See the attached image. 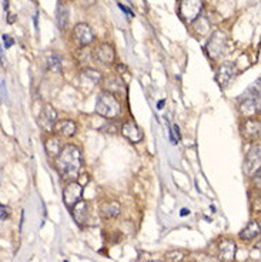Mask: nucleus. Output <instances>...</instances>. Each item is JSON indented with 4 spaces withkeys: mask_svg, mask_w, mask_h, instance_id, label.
<instances>
[{
    "mask_svg": "<svg viewBox=\"0 0 261 262\" xmlns=\"http://www.w3.org/2000/svg\"><path fill=\"white\" fill-rule=\"evenodd\" d=\"M56 170L63 180L74 181L82 170V153L76 146H63L56 157Z\"/></svg>",
    "mask_w": 261,
    "mask_h": 262,
    "instance_id": "obj_1",
    "label": "nucleus"
},
{
    "mask_svg": "<svg viewBox=\"0 0 261 262\" xmlns=\"http://www.w3.org/2000/svg\"><path fill=\"white\" fill-rule=\"evenodd\" d=\"M96 113L106 118H117L121 113V104L115 94L103 91L98 94L96 101Z\"/></svg>",
    "mask_w": 261,
    "mask_h": 262,
    "instance_id": "obj_2",
    "label": "nucleus"
},
{
    "mask_svg": "<svg viewBox=\"0 0 261 262\" xmlns=\"http://www.w3.org/2000/svg\"><path fill=\"white\" fill-rule=\"evenodd\" d=\"M209 54L213 60H218L224 54L229 53V39L221 30H215L212 34V39L207 44Z\"/></svg>",
    "mask_w": 261,
    "mask_h": 262,
    "instance_id": "obj_3",
    "label": "nucleus"
},
{
    "mask_svg": "<svg viewBox=\"0 0 261 262\" xmlns=\"http://www.w3.org/2000/svg\"><path fill=\"white\" fill-rule=\"evenodd\" d=\"M203 10V0H180L179 15L184 23H193Z\"/></svg>",
    "mask_w": 261,
    "mask_h": 262,
    "instance_id": "obj_4",
    "label": "nucleus"
},
{
    "mask_svg": "<svg viewBox=\"0 0 261 262\" xmlns=\"http://www.w3.org/2000/svg\"><path fill=\"white\" fill-rule=\"evenodd\" d=\"M261 148L260 144H254L253 147L248 150L247 155H245L244 161V173L247 175H260V154Z\"/></svg>",
    "mask_w": 261,
    "mask_h": 262,
    "instance_id": "obj_5",
    "label": "nucleus"
},
{
    "mask_svg": "<svg viewBox=\"0 0 261 262\" xmlns=\"http://www.w3.org/2000/svg\"><path fill=\"white\" fill-rule=\"evenodd\" d=\"M83 194V187L82 184L71 181L66 185L65 191H63V201H65L66 207L69 210H71L80 199H82Z\"/></svg>",
    "mask_w": 261,
    "mask_h": 262,
    "instance_id": "obj_6",
    "label": "nucleus"
},
{
    "mask_svg": "<svg viewBox=\"0 0 261 262\" xmlns=\"http://www.w3.org/2000/svg\"><path fill=\"white\" fill-rule=\"evenodd\" d=\"M56 123H57V113H56V110L51 106L46 104L42 109L40 115H39V124H40V127L45 131H47V132H54Z\"/></svg>",
    "mask_w": 261,
    "mask_h": 262,
    "instance_id": "obj_7",
    "label": "nucleus"
},
{
    "mask_svg": "<svg viewBox=\"0 0 261 262\" xmlns=\"http://www.w3.org/2000/svg\"><path fill=\"white\" fill-rule=\"evenodd\" d=\"M95 59L98 60L103 65H113L116 60V51L112 44L109 43H101L93 51Z\"/></svg>",
    "mask_w": 261,
    "mask_h": 262,
    "instance_id": "obj_8",
    "label": "nucleus"
},
{
    "mask_svg": "<svg viewBox=\"0 0 261 262\" xmlns=\"http://www.w3.org/2000/svg\"><path fill=\"white\" fill-rule=\"evenodd\" d=\"M234 76H236V67L230 62L221 63L215 71V80L220 84V87H227Z\"/></svg>",
    "mask_w": 261,
    "mask_h": 262,
    "instance_id": "obj_9",
    "label": "nucleus"
},
{
    "mask_svg": "<svg viewBox=\"0 0 261 262\" xmlns=\"http://www.w3.org/2000/svg\"><path fill=\"white\" fill-rule=\"evenodd\" d=\"M74 39H76V42L79 43V46L86 47V46H89V44L93 43L95 34H93V30L90 29L89 24L79 23V24L74 26Z\"/></svg>",
    "mask_w": 261,
    "mask_h": 262,
    "instance_id": "obj_10",
    "label": "nucleus"
},
{
    "mask_svg": "<svg viewBox=\"0 0 261 262\" xmlns=\"http://www.w3.org/2000/svg\"><path fill=\"white\" fill-rule=\"evenodd\" d=\"M240 113L247 118H254L257 114H260V97L253 96V97H245L240 104Z\"/></svg>",
    "mask_w": 261,
    "mask_h": 262,
    "instance_id": "obj_11",
    "label": "nucleus"
},
{
    "mask_svg": "<svg viewBox=\"0 0 261 262\" xmlns=\"http://www.w3.org/2000/svg\"><path fill=\"white\" fill-rule=\"evenodd\" d=\"M237 245L233 240H221L218 244V260L221 262H234Z\"/></svg>",
    "mask_w": 261,
    "mask_h": 262,
    "instance_id": "obj_12",
    "label": "nucleus"
},
{
    "mask_svg": "<svg viewBox=\"0 0 261 262\" xmlns=\"http://www.w3.org/2000/svg\"><path fill=\"white\" fill-rule=\"evenodd\" d=\"M121 134H123L127 140H130L131 143H140V141L143 140V137H144L143 131L140 130V127H139L133 120L126 121V123L121 126Z\"/></svg>",
    "mask_w": 261,
    "mask_h": 262,
    "instance_id": "obj_13",
    "label": "nucleus"
},
{
    "mask_svg": "<svg viewBox=\"0 0 261 262\" xmlns=\"http://www.w3.org/2000/svg\"><path fill=\"white\" fill-rule=\"evenodd\" d=\"M260 120H256V118H248L245 120L241 126V131H243V135H244L247 140H259L260 138Z\"/></svg>",
    "mask_w": 261,
    "mask_h": 262,
    "instance_id": "obj_14",
    "label": "nucleus"
},
{
    "mask_svg": "<svg viewBox=\"0 0 261 262\" xmlns=\"http://www.w3.org/2000/svg\"><path fill=\"white\" fill-rule=\"evenodd\" d=\"M76 130H77V126L71 120L57 121L56 126H54V132H57L60 137H71V135L76 134Z\"/></svg>",
    "mask_w": 261,
    "mask_h": 262,
    "instance_id": "obj_15",
    "label": "nucleus"
},
{
    "mask_svg": "<svg viewBox=\"0 0 261 262\" xmlns=\"http://www.w3.org/2000/svg\"><path fill=\"white\" fill-rule=\"evenodd\" d=\"M120 204L117 201H107V202H103L101 207H100V215L104 218V219H109V218H115L120 214Z\"/></svg>",
    "mask_w": 261,
    "mask_h": 262,
    "instance_id": "obj_16",
    "label": "nucleus"
},
{
    "mask_svg": "<svg viewBox=\"0 0 261 262\" xmlns=\"http://www.w3.org/2000/svg\"><path fill=\"white\" fill-rule=\"evenodd\" d=\"M46 153L49 154L50 157H57V154L60 153V150L63 148V144H62V138L60 135H51L50 138L46 140Z\"/></svg>",
    "mask_w": 261,
    "mask_h": 262,
    "instance_id": "obj_17",
    "label": "nucleus"
},
{
    "mask_svg": "<svg viewBox=\"0 0 261 262\" xmlns=\"http://www.w3.org/2000/svg\"><path fill=\"white\" fill-rule=\"evenodd\" d=\"M87 204L84 201H79L70 211H71V215L74 218V221L79 224V225H83L86 222V218H87Z\"/></svg>",
    "mask_w": 261,
    "mask_h": 262,
    "instance_id": "obj_18",
    "label": "nucleus"
},
{
    "mask_svg": "<svg viewBox=\"0 0 261 262\" xmlns=\"http://www.w3.org/2000/svg\"><path fill=\"white\" fill-rule=\"evenodd\" d=\"M260 234V222L259 221H251L248 222V225L240 232V238L243 241H251L256 237H259Z\"/></svg>",
    "mask_w": 261,
    "mask_h": 262,
    "instance_id": "obj_19",
    "label": "nucleus"
},
{
    "mask_svg": "<svg viewBox=\"0 0 261 262\" xmlns=\"http://www.w3.org/2000/svg\"><path fill=\"white\" fill-rule=\"evenodd\" d=\"M56 17H57V26L60 30H65L67 23H69V9L63 3H59L57 12H56Z\"/></svg>",
    "mask_w": 261,
    "mask_h": 262,
    "instance_id": "obj_20",
    "label": "nucleus"
},
{
    "mask_svg": "<svg viewBox=\"0 0 261 262\" xmlns=\"http://www.w3.org/2000/svg\"><path fill=\"white\" fill-rule=\"evenodd\" d=\"M47 67L51 71H60L62 70V59L57 54H51L47 59Z\"/></svg>",
    "mask_w": 261,
    "mask_h": 262,
    "instance_id": "obj_21",
    "label": "nucleus"
},
{
    "mask_svg": "<svg viewBox=\"0 0 261 262\" xmlns=\"http://www.w3.org/2000/svg\"><path fill=\"white\" fill-rule=\"evenodd\" d=\"M121 82L119 80V79H110L109 82L106 83V91L107 93H112V94H116V93H119L120 90H121Z\"/></svg>",
    "mask_w": 261,
    "mask_h": 262,
    "instance_id": "obj_22",
    "label": "nucleus"
},
{
    "mask_svg": "<svg viewBox=\"0 0 261 262\" xmlns=\"http://www.w3.org/2000/svg\"><path fill=\"white\" fill-rule=\"evenodd\" d=\"M83 76L87 77V79H90L93 83H100L101 82V79H103L101 73L97 71V70H95V68H86V70L83 71Z\"/></svg>",
    "mask_w": 261,
    "mask_h": 262,
    "instance_id": "obj_23",
    "label": "nucleus"
},
{
    "mask_svg": "<svg viewBox=\"0 0 261 262\" xmlns=\"http://www.w3.org/2000/svg\"><path fill=\"white\" fill-rule=\"evenodd\" d=\"M187 252L184 251H170L166 254V258L170 262H181L184 258H186Z\"/></svg>",
    "mask_w": 261,
    "mask_h": 262,
    "instance_id": "obj_24",
    "label": "nucleus"
},
{
    "mask_svg": "<svg viewBox=\"0 0 261 262\" xmlns=\"http://www.w3.org/2000/svg\"><path fill=\"white\" fill-rule=\"evenodd\" d=\"M9 215H10V208H9V207H4V205L0 204V219L4 221V219L9 218Z\"/></svg>",
    "mask_w": 261,
    "mask_h": 262,
    "instance_id": "obj_25",
    "label": "nucleus"
},
{
    "mask_svg": "<svg viewBox=\"0 0 261 262\" xmlns=\"http://www.w3.org/2000/svg\"><path fill=\"white\" fill-rule=\"evenodd\" d=\"M3 44H4V47L6 49H9V47H12L13 44H15V40L10 37V36H7V34H3Z\"/></svg>",
    "mask_w": 261,
    "mask_h": 262,
    "instance_id": "obj_26",
    "label": "nucleus"
},
{
    "mask_svg": "<svg viewBox=\"0 0 261 262\" xmlns=\"http://www.w3.org/2000/svg\"><path fill=\"white\" fill-rule=\"evenodd\" d=\"M117 6H119V9H121V10H123L124 13H127V15H130L131 17L134 16V15H133V12H131V10H129V9H127V7L124 6V4H121V3H119Z\"/></svg>",
    "mask_w": 261,
    "mask_h": 262,
    "instance_id": "obj_27",
    "label": "nucleus"
},
{
    "mask_svg": "<svg viewBox=\"0 0 261 262\" xmlns=\"http://www.w3.org/2000/svg\"><path fill=\"white\" fill-rule=\"evenodd\" d=\"M80 4H83V6H89V4H93L95 3V0H77Z\"/></svg>",
    "mask_w": 261,
    "mask_h": 262,
    "instance_id": "obj_28",
    "label": "nucleus"
},
{
    "mask_svg": "<svg viewBox=\"0 0 261 262\" xmlns=\"http://www.w3.org/2000/svg\"><path fill=\"white\" fill-rule=\"evenodd\" d=\"M173 132H174V134H176V135H177V140H181V135H180V129H179V126H173Z\"/></svg>",
    "mask_w": 261,
    "mask_h": 262,
    "instance_id": "obj_29",
    "label": "nucleus"
},
{
    "mask_svg": "<svg viewBox=\"0 0 261 262\" xmlns=\"http://www.w3.org/2000/svg\"><path fill=\"white\" fill-rule=\"evenodd\" d=\"M117 70H119V73L121 74V73H124V71H126V66H124V65H119V66H117Z\"/></svg>",
    "mask_w": 261,
    "mask_h": 262,
    "instance_id": "obj_30",
    "label": "nucleus"
},
{
    "mask_svg": "<svg viewBox=\"0 0 261 262\" xmlns=\"http://www.w3.org/2000/svg\"><path fill=\"white\" fill-rule=\"evenodd\" d=\"M15 20H16V16H15V15H9V19H7V23H9V24L15 23Z\"/></svg>",
    "mask_w": 261,
    "mask_h": 262,
    "instance_id": "obj_31",
    "label": "nucleus"
},
{
    "mask_svg": "<svg viewBox=\"0 0 261 262\" xmlns=\"http://www.w3.org/2000/svg\"><path fill=\"white\" fill-rule=\"evenodd\" d=\"M164 104H166V100H160V101H159V104H157V109H159V110H162V109L164 107Z\"/></svg>",
    "mask_w": 261,
    "mask_h": 262,
    "instance_id": "obj_32",
    "label": "nucleus"
},
{
    "mask_svg": "<svg viewBox=\"0 0 261 262\" xmlns=\"http://www.w3.org/2000/svg\"><path fill=\"white\" fill-rule=\"evenodd\" d=\"M189 214H190V211H189L187 208H183L181 213H180V215H181V217H186V215H189Z\"/></svg>",
    "mask_w": 261,
    "mask_h": 262,
    "instance_id": "obj_33",
    "label": "nucleus"
},
{
    "mask_svg": "<svg viewBox=\"0 0 261 262\" xmlns=\"http://www.w3.org/2000/svg\"><path fill=\"white\" fill-rule=\"evenodd\" d=\"M3 4H4V6H3L4 10H7V9H9V0H3Z\"/></svg>",
    "mask_w": 261,
    "mask_h": 262,
    "instance_id": "obj_34",
    "label": "nucleus"
},
{
    "mask_svg": "<svg viewBox=\"0 0 261 262\" xmlns=\"http://www.w3.org/2000/svg\"><path fill=\"white\" fill-rule=\"evenodd\" d=\"M154 262H160V261H154Z\"/></svg>",
    "mask_w": 261,
    "mask_h": 262,
    "instance_id": "obj_35",
    "label": "nucleus"
}]
</instances>
